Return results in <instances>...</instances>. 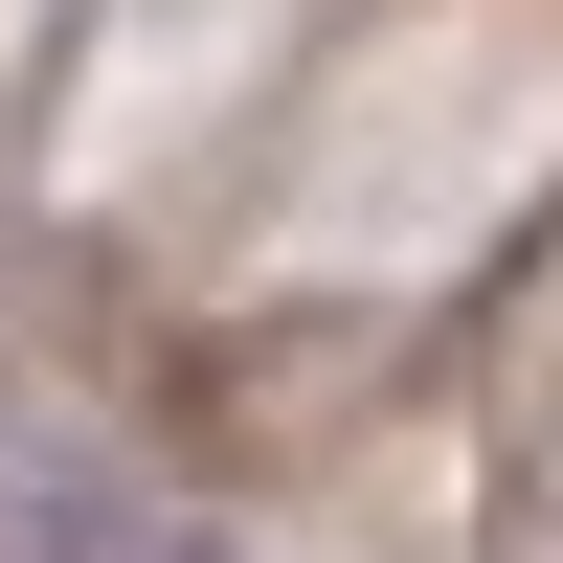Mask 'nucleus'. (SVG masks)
Instances as JSON below:
<instances>
[{
  "label": "nucleus",
  "instance_id": "obj_1",
  "mask_svg": "<svg viewBox=\"0 0 563 563\" xmlns=\"http://www.w3.org/2000/svg\"><path fill=\"white\" fill-rule=\"evenodd\" d=\"M0 563H249V541L180 519V496L113 474V451H68V429H0Z\"/></svg>",
  "mask_w": 563,
  "mask_h": 563
}]
</instances>
